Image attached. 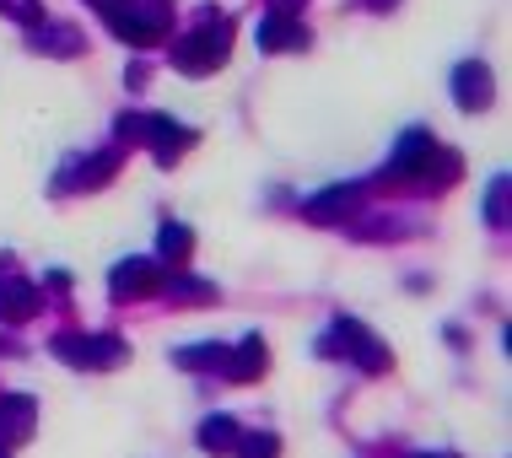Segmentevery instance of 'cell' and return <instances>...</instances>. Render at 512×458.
Returning <instances> with one entry per match:
<instances>
[{"label": "cell", "instance_id": "22", "mask_svg": "<svg viewBox=\"0 0 512 458\" xmlns=\"http://www.w3.org/2000/svg\"><path fill=\"white\" fill-rule=\"evenodd\" d=\"M0 17H11L22 27H38L44 22V6H38V0H0Z\"/></svg>", "mask_w": 512, "mask_h": 458}, {"label": "cell", "instance_id": "23", "mask_svg": "<svg viewBox=\"0 0 512 458\" xmlns=\"http://www.w3.org/2000/svg\"><path fill=\"white\" fill-rule=\"evenodd\" d=\"M87 6H98V11H103V17H114V11L124 6V0H87Z\"/></svg>", "mask_w": 512, "mask_h": 458}, {"label": "cell", "instance_id": "25", "mask_svg": "<svg viewBox=\"0 0 512 458\" xmlns=\"http://www.w3.org/2000/svg\"><path fill=\"white\" fill-rule=\"evenodd\" d=\"M367 6H372V11H389V6H394V0H367Z\"/></svg>", "mask_w": 512, "mask_h": 458}, {"label": "cell", "instance_id": "11", "mask_svg": "<svg viewBox=\"0 0 512 458\" xmlns=\"http://www.w3.org/2000/svg\"><path fill=\"white\" fill-rule=\"evenodd\" d=\"M114 173H119V151H98V157H81L76 168H65L54 189H103Z\"/></svg>", "mask_w": 512, "mask_h": 458}, {"label": "cell", "instance_id": "1", "mask_svg": "<svg viewBox=\"0 0 512 458\" xmlns=\"http://www.w3.org/2000/svg\"><path fill=\"white\" fill-rule=\"evenodd\" d=\"M227 54H232V22L221 11H200V22L173 44V65L184 76H211L227 65Z\"/></svg>", "mask_w": 512, "mask_h": 458}, {"label": "cell", "instance_id": "8", "mask_svg": "<svg viewBox=\"0 0 512 458\" xmlns=\"http://www.w3.org/2000/svg\"><path fill=\"white\" fill-rule=\"evenodd\" d=\"M356 211H362V189H356V184H335V189L313 194V200L302 205V216L318 221V227H335V221H351Z\"/></svg>", "mask_w": 512, "mask_h": 458}, {"label": "cell", "instance_id": "2", "mask_svg": "<svg viewBox=\"0 0 512 458\" xmlns=\"http://www.w3.org/2000/svg\"><path fill=\"white\" fill-rule=\"evenodd\" d=\"M318 351H324V356H345V362H356L362 372H389V345L372 335L367 324H356V318H335L329 335L318 340Z\"/></svg>", "mask_w": 512, "mask_h": 458}, {"label": "cell", "instance_id": "13", "mask_svg": "<svg viewBox=\"0 0 512 458\" xmlns=\"http://www.w3.org/2000/svg\"><path fill=\"white\" fill-rule=\"evenodd\" d=\"M27 44H33L38 54H60V60H71V54H81L87 49V38L76 33L71 22H38V27H27Z\"/></svg>", "mask_w": 512, "mask_h": 458}, {"label": "cell", "instance_id": "10", "mask_svg": "<svg viewBox=\"0 0 512 458\" xmlns=\"http://www.w3.org/2000/svg\"><path fill=\"white\" fill-rule=\"evenodd\" d=\"M453 103H459L464 114H480V108L491 103V71L480 60L453 65Z\"/></svg>", "mask_w": 512, "mask_h": 458}, {"label": "cell", "instance_id": "6", "mask_svg": "<svg viewBox=\"0 0 512 458\" xmlns=\"http://www.w3.org/2000/svg\"><path fill=\"white\" fill-rule=\"evenodd\" d=\"M141 141L151 146V157H157L162 168H173V162L184 157L189 146H195V130H189V124H178V119L146 114V130H141Z\"/></svg>", "mask_w": 512, "mask_h": 458}, {"label": "cell", "instance_id": "4", "mask_svg": "<svg viewBox=\"0 0 512 458\" xmlns=\"http://www.w3.org/2000/svg\"><path fill=\"white\" fill-rule=\"evenodd\" d=\"M49 351L60 356V362L81 367V372H108V367L124 362V340L119 335H60Z\"/></svg>", "mask_w": 512, "mask_h": 458}, {"label": "cell", "instance_id": "16", "mask_svg": "<svg viewBox=\"0 0 512 458\" xmlns=\"http://www.w3.org/2000/svg\"><path fill=\"white\" fill-rule=\"evenodd\" d=\"M238 421H232V415H205V421H200V448L205 453H232V448H238Z\"/></svg>", "mask_w": 512, "mask_h": 458}, {"label": "cell", "instance_id": "5", "mask_svg": "<svg viewBox=\"0 0 512 458\" xmlns=\"http://www.w3.org/2000/svg\"><path fill=\"white\" fill-rule=\"evenodd\" d=\"M162 286H168V275H162L157 259H119L114 275H108V291H114V302H141V297H157Z\"/></svg>", "mask_w": 512, "mask_h": 458}, {"label": "cell", "instance_id": "17", "mask_svg": "<svg viewBox=\"0 0 512 458\" xmlns=\"http://www.w3.org/2000/svg\"><path fill=\"white\" fill-rule=\"evenodd\" d=\"M173 362L189 367V372H221V367H227V345H216V340L184 345V351H173Z\"/></svg>", "mask_w": 512, "mask_h": 458}, {"label": "cell", "instance_id": "24", "mask_svg": "<svg viewBox=\"0 0 512 458\" xmlns=\"http://www.w3.org/2000/svg\"><path fill=\"white\" fill-rule=\"evenodd\" d=\"M270 6H275V11H292V17H297V6H302V0H270Z\"/></svg>", "mask_w": 512, "mask_h": 458}, {"label": "cell", "instance_id": "26", "mask_svg": "<svg viewBox=\"0 0 512 458\" xmlns=\"http://www.w3.org/2000/svg\"><path fill=\"white\" fill-rule=\"evenodd\" d=\"M0 458H11V442H0Z\"/></svg>", "mask_w": 512, "mask_h": 458}, {"label": "cell", "instance_id": "9", "mask_svg": "<svg viewBox=\"0 0 512 458\" xmlns=\"http://www.w3.org/2000/svg\"><path fill=\"white\" fill-rule=\"evenodd\" d=\"M313 33L308 22H297L292 11H270L265 22H259V49L265 54H292V49H308Z\"/></svg>", "mask_w": 512, "mask_h": 458}, {"label": "cell", "instance_id": "15", "mask_svg": "<svg viewBox=\"0 0 512 458\" xmlns=\"http://www.w3.org/2000/svg\"><path fill=\"white\" fill-rule=\"evenodd\" d=\"M38 286L33 281H17V275H11V281H0V324H27V318L38 313Z\"/></svg>", "mask_w": 512, "mask_h": 458}, {"label": "cell", "instance_id": "18", "mask_svg": "<svg viewBox=\"0 0 512 458\" xmlns=\"http://www.w3.org/2000/svg\"><path fill=\"white\" fill-rule=\"evenodd\" d=\"M157 248H162V259L184 265V259L195 254V232H189L184 221H168V227H162V238H157Z\"/></svg>", "mask_w": 512, "mask_h": 458}, {"label": "cell", "instance_id": "14", "mask_svg": "<svg viewBox=\"0 0 512 458\" xmlns=\"http://www.w3.org/2000/svg\"><path fill=\"white\" fill-rule=\"evenodd\" d=\"M265 367H270L265 335H248V340L238 345V351H227V367H221V378H232V383H254Z\"/></svg>", "mask_w": 512, "mask_h": 458}, {"label": "cell", "instance_id": "3", "mask_svg": "<svg viewBox=\"0 0 512 458\" xmlns=\"http://www.w3.org/2000/svg\"><path fill=\"white\" fill-rule=\"evenodd\" d=\"M108 27H114L119 44H135V49H151L168 38L173 27V6L168 0H124V6L108 17Z\"/></svg>", "mask_w": 512, "mask_h": 458}, {"label": "cell", "instance_id": "7", "mask_svg": "<svg viewBox=\"0 0 512 458\" xmlns=\"http://www.w3.org/2000/svg\"><path fill=\"white\" fill-rule=\"evenodd\" d=\"M432 157H437L432 135H426V130H405V135H399V146H394V157H389V178H426Z\"/></svg>", "mask_w": 512, "mask_h": 458}, {"label": "cell", "instance_id": "20", "mask_svg": "<svg viewBox=\"0 0 512 458\" xmlns=\"http://www.w3.org/2000/svg\"><path fill=\"white\" fill-rule=\"evenodd\" d=\"M232 453H238V458H281V437H270V432H243Z\"/></svg>", "mask_w": 512, "mask_h": 458}, {"label": "cell", "instance_id": "21", "mask_svg": "<svg viewBox=\"0 0 512 458\" xmlns=\"http://www.w3.org/2000/svg\"><path fill=\"white\" fill-rule=\"evenodd\" d=\"M486 221L491 227H507V173H496L486 189Z\"/></svg>", "mask_w": 512, "mask_h": 458}, {"label": "cell", "instance_id": "19", "mask_svg": "<svg viewBox=\"0 0 512 458\" xmlns=\"http://www.w3.org/2000/svg\"><path fill=\"white\" fill-rule=\"evenodd\" d=\"M162 291H173V302H216V286L200 281V275H178V281H168Z\"/></svg>", "mask_w": 512, "mask_h": 458}, {"label": "cell", "instance_id": "12", "mask_svg": "<svg viewBox=\"0 0 512 458\" xmlns=\"http://www.w3.org/2000/svg\"><path fill=\"white\" fill-rule=\"evenodd\" d=\"M38 426V405L33 394H6L0 399V442H27Z\"/></svg>", "mask_w": 512, "mask_h": 458}]
</instances>
